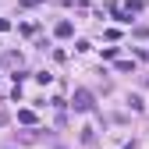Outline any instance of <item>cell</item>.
<instances>
[{
	"mask_svg": "<svg viewBox=\"0 0 149 149\" xmlns=\"http://www.w3.org/2000/svg\"><path fill=\"white\" fill-rule=\"evenodd\" d=\"M22 7H39V4H46V0H18Z\"/></svg>",
	"mask_w": 149,
	"mask_h": 149,
	"instance_id": "8992f818",
	"label": "cell"
},
{
	"mask_svg": "<svg viewBox=\"0 0 149 149\" xmlns=\"http://www.w3.org/2000/svg\"><path fill=\"white\" fill-rule=\"evenodd\" d=\"M18 121H22V124H32L36 114H32V110H18Z\"/></svg>",
	"mask_w": 149,
	"mask_h": 149,
	"instance_id": "277c9868",
	"label": "cell"
},
{
	"mask_svg": "<svg viewBox=\"0 0 149 149\" xmlns=\"http://www.w3.org/2000/svg\"><path fill=\"white\" fill-rule=\"evenodd\" d=\"M82 142L92 146V142H96V132H92V128H85V132H82Z\"/></svg>",
	"mask_w": 149,
	"mask_h": 149,
	"instance_id": "5b68a950",
	"label": "cell"
},
{
	"mask_svg": "<svg viewBox=\"0 0 149 149\" xmlns=\"http://www.w3.org/2000/svg\"><path fill=\"white\" fill-rule=\"evenodd\" d=\"M74 110L78 114H89L92 110V92L89 89H74Z\"/></svg>",
	"mask_w": 149,
	"mask_h": 149,
	"instance_id": "6da1fadb",
	"label": "cell"
},
{
	"mask_svg": "<svg viewBox=\"0 0 149 149\" xmlns=\"http://www.w3.org/2000/svg\"><path fill=\"white\" fill-rule=\"evenodd\" d=\"M142 7H146V4H142V0H128V7H124V11H128V14H139Z\"/></svg>",
	"mask_w": 149,
	"mask_h": 149,
	"instance_id": "3957f363",
	"label": "cell"
},
{
	"mask_svg": "<svg viewBox=\"0 0 149 149\" xmlns=\"http://www.w3.org/2000/svg\"><path fill=\"white\" fill-rule=\"evenodd\" d=\"M4 124H7V114H4V110H0V128H4Z\"/></svg>",
	"mask_w": 149,
	"mask_h": 149,
	"instance_id": "52a82bcc",
	"label": "cell"
},
{
	"mask_svg": "<svg viewBox=\"0 0 149 149\" xmlns=\"http://www.w3.org/2000/svg\"><path fill=\"white\" fill-rule=\"evenodd\" d=\"M53 32H57L61 39H68V36L74 32V25H71V22H57V29H53Z\"/></svg>",
	"mask_w": 149,
	"mask_h": 149,
	"instance_id": "7a4b0ae2",
	"label": "cell"
}]
</instances>
